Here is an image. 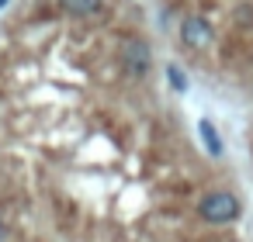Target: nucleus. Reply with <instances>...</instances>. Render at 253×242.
<instances>
[{"instance_id": "f257e3e1", "label": "nucleus", "mask_w": 253, "mask_h": 242, "mask_svg": "<svg viewBox=\"0 0 253 242\" xmlns=\"http://www.w3.org/2000/svg\"><path fill=\"white\" fill-rule=\"evenodd\" d=\"M243 214V204L232 190H211L198 201V218L208 225H232Z\"/></svg>"}, {"instance_id": "f03ea898", "label": "nucleus", "mask_w": 253, "mask_h": 242, "mask_svg": "<svg viewBox=\"0 0 253 242\" xmlns=\"http://www.w3.org/2000/svg\"><path fill=\"white\" fill-rule=\"evenodd\" d=\"M149 66H153L149 45H146V42H125V49H122V69H125V76L142 80V76L149 73Z\"/></svg>"}, {"instance_id": "7ed1b4c3", "label": "nucleus", "mask_w": 253, "mask_h": 242, "mask_svg": "<svg viewBox=\"0 0 253 242\" xmlns=\"http://www.w3.org/2000/svg\"><path fill=\"white\" fill-rule=\"evenodd\" d=\"M180 42H184L187 49H205V45L211 42V25H208L205 18H198V14L184 18V21H180Z\"/></svg>"}, {"instance_id": "20e7f679", "label": "nucleus", "mask_w": 253, "mask_h": 242, "mask_svg": "<svg viewBox=\"0 0 253 242\" xmlns=\"http://www.w3.org/2000/svg\"><path fill=\"white\" fill-rule=\"evenodd\" d=\"M198 135H201V142H205V149H208V156H222L225 152V145H222V138H218V132H215V125L205 118V121H198Z\"/></svg>"}, {"instance_id": "39448f33", "label": "nucleus", "mask_w": 253, "mask_h": 242, "mask_svg": "<svg viewBox=\"0 0 253 242\" xmlns=\"http://www.w3.org/2000/svg\"><path fill=\"white\" fill-rule=\"evenodd\" d=\"M59 7L73 18H90L101 11V0H59Z\"/></svg>"}, {"instance_id": "423d86ee", "label": "nucleus", "mask_w": 253, "mask_h": 242, "mask_svg": "<svg viewBox=\"0 0 253 242\" xmlns=\"http://www.w3.org/2000/svg\"><path fill=\"white\" fill-rule=\"evenodd\" d=\"M167 76H170V87H173L177 94H184V90H187V76H184V69H180V66H173V63H170V66H167Z\"/></svg>"}, {"instance_id": "0eeeda50", "label": "nucleus", "mask_w": 253, "mask_h": 242, "mask_svg": "<svg viewBox=\"0 0 253 242\" xmlns=\"http://www.w3.org/2000/svg\"><path fill=\"white\" fill-rule=\"evenodd\" d=\"M232 21H236L239 28H253V4H239V7L232 11Z\"/></svg>"}, {"instance_id": "6e6552de", "label": "nucleus", "mask_w": 253, "mask_h": 242, "mask_svg": "<svg viewBox=\"0 0 253 242\" xmlns=\"http://www.w3.org/2000/svg\"><path fill=\"white\" fill-rule=\"evenodd\" d=\"M4 4H7V0H0V7H4Z\"/></svg>"}]
</instances>
